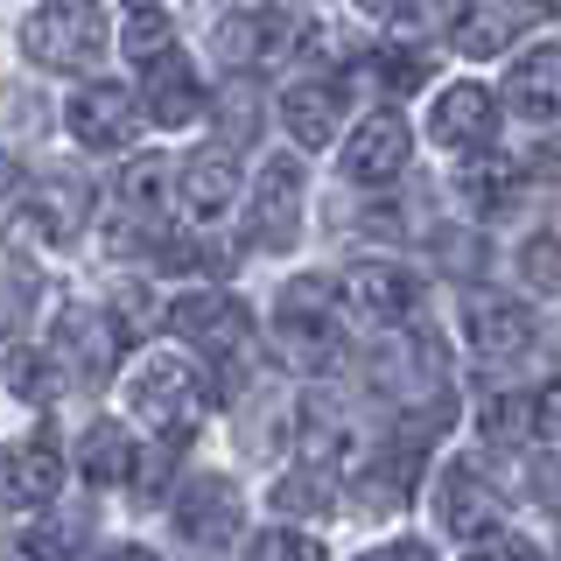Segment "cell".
<instances>
[{"label":"cell","instance_id":"11","mask_svg":"<svg viewBox=\"0 0 561 561\" xmlns=\"http://www.w3.org/2000/svg\"><path fill=\"white\" fill-rule=\"evenodd\" d=\"M540 22H554V0H463L449 43L463 49V57H499V49H513L519 35H534Z\"/></svg>","mask_w":561,"mask_h":561},{"label":"cell","instance_id":"29","mask_svg":"<svg viewBox=\"0 0 561 561\" xmlns=\"http://www.w3.org/2000/svg\"><path fill=\"white\" fill-rule=\"evenodd\" d=\"M379 78L393 84V92H408V84H428V57H414V49H379Z\"/></svg>","mask_w":561,"mask_h":561},{"label":"cell","instance_id":"36","mask_svg":"<svg viewBox=\"0 0 561 561\" xmlns=\"http://www.w3.org/2000/svg\"><path fill=\"white\" fill-rule=\"evenodd\" d=\"M534 169H540V175H561V134H548V140H540V154H534Z\"/></svg>","mask_w":561,"mask_h":561},{"label":"cell","instance_id":"25","mask_svg":"<svg viewBox=\"0 0 561 561\" xmlns=\"http://www.w3.org/2000/svg\"><path fill=\"white\" fill-rule=\"evenodd\" d=\"M519 280L534 295H554V302H561V225H554V232H534L519 245Z\"/></svg>","mask_w":561,"mask_h":561},{"label":"cell","instance_id":"23","mask_svg":"<svg viewBox=\"0 0 561 561\" xmlns=\"http://www.w3.org/2000/svg\"><path fill=\"white\" fill-rule=\"evenodd\" d=\"M245 561H330L323 554V540L309 534V526H260L253 540H245Z\"/></svg>","mask_w":561,"mask_h":561},{"label":"cell","instance_id":"30","mask_svg":"<svg viewBox=\"0 0 561 561\" xmlns=\"http://www.w3.org/2000/svg\"><path fill=\"white\" fill-rule=\"evenodd\" d=\"M0 561H64V540H49V534H14V540H0Z\"/></svg>","mask_w":561,"mask_h":561},{"label":"cell","instance_id":"18","mask_svg":"<svg viewBox=\"0 0 561 561\" xmlns=\"http://www.w3.org/2000/svg\"><path fill=\"white\" fill-rule=\"evenodd\" d=\"M463 337H470V351H478V358H491V365H513L519 351H534L540 330H534V309L505 302V295H484V302L470 309Z\"/></svg>","mask_w":561,"mask_h":561},{"label":"cell","instance_id":"19","mask_svg":"<svg viewBox=\"0 0 561 561\" xmlns=\"http://www.w3.org/2000/svg\"><path fill=\"white\" fill-rule=\"evenodd\" d=\"M78 478L99 484V491H127L140 478V443L119 421H92V428L78 435Z\"/></svg>","mask_w":561,"mask_h":561},{"label":"cell","instance_id":"7","mask_svg":"<svg viewBox=\"0 0 561 561\" xmlns=\"http://www.w3.org/2000/svg\"><path fill=\"white\" fill-rule=\"evenodd\" d=\"M64 127L84 154H119V148H134V134H140V99L119 92V84H105V78L78 84V92L64 99Z\"/></svg>","mask_w":561,"mask_h":561},{"label":"cell","instance_id":"27","mask_svg":"<svg viewBox=\"0 0 561 561\" xmlns=\"http://www.w3.org/2000/svg\"><path fill=\"white\" fill-rule=\"evenodd\" d=\"M463 197L478 210H499L505 197H519V175L499 169V162H484V154H463Z\"/></svg>","mask_w":561,"mask_h":561},{"label":"cell","instance_id":"5","mask_svg":"<svg viewBox=\"0 0 561 561\" xmlns=\"http://www.w3.org/2000/svg\"><path fill=\"white\" fill-rule=\"evenodd\" d=\"M499 119H505V105L491 84L478 78H456V84H435V99H428V140L443 154H484L491 140H499Z\"/></svg>","mask_w":561,"mask_h":561},{"label":"cell","instance_id":"15","mask_svg":"<svg viewBox=\"0 0 561 561\" xmlns=\"http://www.w3.org/2000/svg\"><path fill=\"white\" fill-rule=\"evenodd\" d=\"M64 491V456L43 435H22V443L0 449V513H43Z\"/></svg>","mask_w":561,"mask_h":561},{"label":"cell","instance_id":"3","mask_svg":"<svg viewBox=\"0 0 561 561\" xmlns=\"http://www.w3.org/2000/svg\"><path fill=\"white\" fill-rule=\"evenodd\" d=\"M274 337L288 358H330V351L344 344V288L330 274H295V280H280V295H274Z\"/></svg>","mask_w":561,"mask_h":561},{"label":"cell","instance_id":"38","mask_svg":"<svg viewBox=\"0 0 561 561\" xmlns=\"http://www.w3.org/2000/svg\"><path fill=\"white\" fill-rule=\"evenodd\" d=\"M554 561H561V554H554Z\"/></svg>","mask_w":561,"mask_h":561},{"label":"cell","instance_id":"14","mask_svg":"<svg viewBox=\"0 0 561 561\" xmlns=\"http://www.w3.org/2000/svg\"><path fill=\"white\" fill-rule=\"evenodd\" d=\"M499 105L513 119H534V127H554L561 119V43H534L505 64Z\"/></svg>","mask_w":561,"mask_h":561},{"label":"cell","instance_id":"10","mask_svg":"<svg viewBox=\"0 0 561 561\" xmlns=\"http://www.w3.org/2000/svg\"><path fill=\"white\" fill-rule=\"evenodd\" d=\"M239 210H245L253 245H267V253L295 245V232H302V169H295L288 154H274V162L260 169V183L239 197Z\"/></svg>","mask_w":561,"mask_h":561},{"label":"cell","instance_id":"31","mask_svg":"<svg viewBox=\"0 0 561 561\" xmlns=\"http://www.w3.org/2000/svg\"><path fill=\"white\" fill-rule=\"evenodd\" d=\"M463 561H540L526 540H513V534H484V540H470V554Z\"/></svg>","mask_w":561,"mask_h":561},{"label":"cell","instance_id":"6","mask_svg":"<svg viewBox=\"0 0 561 561\" xmlns=\"http://www.w3.org/2000/svg\"><path fill=\"white\" fill-rule=\"evenodd\" d=\"M428 513H435V526H443L456 548H470V540H484V534L505 526V505H499V491L484 484L478 463H443L435 470L428 478Z\"/></svg>","mask_w":561,"mask_h":561},{"label":"cell","instance_id":"16","mask_svg":"<svg viewBox=\"0 0 561 561\" xmlns=\"http://www.w3.org/2000/svg\"><path fill=\"white\" fill-rule=\"evenodd\" d=\"M245 197V175L232 154H190L183 169H175V204H183L190 225H225Z\"/></svg>","mask_w":561,"mask_h":561},{"label":"cell","instance_id":"32","mask_svg":"<svg viewBox=\"0 0 561 561\" xmlns=\"http://www.w3.org/2000/svg\"><path fill=\"white\" fill-rule=\"evenodd\" d=\"M534 435H548V443H561V379H548L534 393Z\"/></svg>","mask_w":561,"mask_h":561},{"label":"cell","instance_id":"22","mask_svg":"<svg viewBox=\"0 0 561 561\" xmlns=\"http://www.w3.org/2000/svg\"><path fill=\"white\" fill-rule=\"evenodd\" d=\"M119 210L127 218H169L175 210V154H134L119 169Z\"/></svg>","mask_w":561,"mask_h":561},{"label":"cell","instance_id":"8","mask_svg":"<svg viewBox=\"0 0 561 561\" xmlns=\"http://www.w3.org/2000/svg\"><path fill=\"white\" fill-rule=\"evenodd\" d=\"M414 162V127L400 105H379V113H365L358 127L344 134V154L337 169L351 183H400V169Z\"/></svg>","mask_w":561,"mask_h":561},{"label":"cell","instance_id":"34","mask_svg":"<svg viewBox=\"0 0 561 561\" xmlns=\"http://www.w3.org/2000/svg\"><path fill=\"white\" fill-rule=\"evenodd\" d=\"M22 197V169H14V154H0V210H14Z\"/></svg>","mask_w":561,"mask_h":561},{"label":"cell","instance_id":"21","mask_svg":"<svg viewBox=\"0 0 561 561\" xmlns=\"http://www.w3.org/2000/svg\"><path fill=\"white\" fill-rule=\"evenodd\" d=\"M57 358L70 365V373L99 379L105 365L119 358V330H113V323H99L92 309H64V316H57Z\"/></svg>","mask_w":561,"mask_h":561},{"label":"cell","instance_id":"1","mask_svg":"<svg viewBox=\"0 0 561 561\" xmlns=\"http://www.w3.org/2000/svg\"><path fill=\"white\" fill-rule=\"evenodd\" d=\"M127 414L154 435V443L183 449L190 435L204 428V414H210V379H204V365L190 358V351H175V344L140 351V358L127 365Z\"/></svg>","mask_w":561,"mask_h":561},{"label":"cell","instance_id":"4","mask_svg":"<svg viewBox=\"0 0 561 561\" xmlns=\"http://www.w3.org/2000/svg\"><path fill=\"white\" fill-rule=\"evenodd\" d=\"M169 323H175V337H183L190 351H204V358H218V365H239L245 351H253V309H245L239 295H225V288L175 295Z\"/></svg>","mask_w":561,"mask_h":561},{"label":"cell","instance_id":"33","mask_svg":"<svg viewBox=\"0 0 561 561\" xmlns=\"http://www.w3.org/2000/svg\"><path fill=\"white\" fill-rule=\"evenodd\" d=\"M358 561H435V548H428V540H408V534H400V540H379V548H365Z\"/></svg>","mask_w":561,"mask_h":561},{"label":"cell","instance_id":"2","mask_svg":"<svg viewBox=\"0 0 561 561\" xmlns=\"http://www.w3.org/2000/svg\"><path fill=\"white\" fill-rule=\"evenodd\" d=\"M113 49V22L99 0H43L22 14V57L49 78H84Z\"/></svg>","mask_w":561,"mask_h":561},{"label":"cell","instance_id":"35","mask_svg":"<svg viewBox=\"0 0 561 561\" xmlns=\"http://www.w3.org/2000/svg\"><path fill=\"white\" fill-rule=\"evenodd\" d=\"M92 561H154V548H140V540H113V548H99Z\"/></svg>","mask_w":561,"mask_h":561},{"label":"cell","instance_id":"9","mask_svg":"<svg viewBox=\"0 0 561 561\" xmlns=\"http://www.w3.org/2000/svg\"><path fill=\"white\" fill-rule=\"evenodd\" d=\"M210 113V92H204V70L183 57V49H162V57H148V78H140V119L148 127H197Z\"/></svg>","mask_w":561,"mask_h":561},{"label":"cell","instance_id":"24","mask_svg":"<svg viewBox=\"0 0 561 561\" xmlns=\"http://www.w3.org/2000/svg\"><path fill=\"white\" fill-rule=\"evenodd\" d=\"M274 513L288 519V513H309V519H330L337 513V499H330V484H323V470H295V478H274Z\"/></svg>","mask_w":561,"mask_h":561},{"label":"cell","instance_id":"37","mask_svg":"<svg viewBox=\"0 0 561 561\" xmlns=\"http://www.w3.org/2000/svg\"><path fill=\"white\" fill-rule=\"evenodd\" d=\"M119 8H162V0H119Z\"/></svg>","mask_w":561,"mask_h":561},{"label":"cell","instance_id":"26","mask_svg":"<svg viewBox=\"0 0 561 561\" xmlns=\"http://www.w3.org/2000/svg\"><path fill=\"white\" fill-rule=\"evenodd\" d=\"M478 428L491 435V443H526V435H534V393H491Z\"/></svg>","mask_w":561,"mask_h":561},{"label":"cell","instance_id":"20","mask_svg":"<svg viewBox=\"0 0 561 561\" xmlns=\"http://www.w3.org/2000/svg\"><path fill=\"white\" fill-rule=\"evenodd\" d=\"M280 119H288L295 148H330L337 127H344V92H337V84H323V78L288 84V92H280Z\"/></svg>","mask_w":561,"mask_h":561},{"label":"cell","instance_id":"28","mask_svg":"<svg viewBox=\"0 0 561 561\" xmlns=\"http://www.w3.org/2000/svg\"><path fill=\"white\" fill-rule=\"evenodd\" d=\"M175 43V28H169V14L162 8H127V28H119V49H127V57H162V49Z\"/></svg>","mask_w":561,"mask_h":561},{"label":"cell","instance_id":"17","mask_svg":"<svg viewBox=\"0 0 561 561\" xmlns=\"http://www.w3.org/2000/svg\"><path fill=\"white\" fill-rule=\"evenodd\" d=\"M337 288H344V309H358L365 323H400V316L414 309L421 280H414V267H400V260H358Z\"/></svg>","mask_w":561,"mask_h":561},{"label":"cell","instance_id":"12","mask_svg":"<svg viewBox=\"0 0 561 561\" xmlns=\"http://www.w3.org/2000/svg\"><path fill=\"white\" fill-rule=\"evenodd\" d=\"M92 190L78 183V175H43V183H28L22 197H14V225L35 239V245H70L84 232V218H92Z\"/></svg>","mask_w":561,"mask_h":561},{"label":"cell","instance_id":"13","mask_svg":"<svg viewBox=\"0 0 561 561\" xmlns=\"http://www.w3.org/2000/svg\"><path fill=\"white\" fill-rule=\"evenodd\" d=\"M169 526L190 548H232L239 534V484L232 478H190L169 499Z\"/></svg>","mask_w":561,"mask_h":561}]
</instances>
